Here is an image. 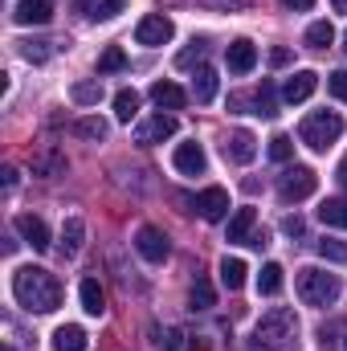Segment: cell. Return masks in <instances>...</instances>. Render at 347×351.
<instances>
[{"instance_id":"obj_1","label":"cell","mask_w":347,"mask_h":351,"mask_svg":"<svg viewBox=\"0 0 347 351\" xmlns=\"http://www.w3.org/2000/svg\"><path fill=\"white\" fill-rule=\"evenodd\" d=\"M12 294L25 311H37V315H49L62 306V282L41 265H21L12 274Z\"/></svg>"},{"instance_id":"obj_2","label":"cell","mask_w":347,"mask_h":351,"mask_svg":"<svg viewBox=\"0 0 347 351\" xmlns=\"http://www.w3.org/2000/svg\"><path fill=\"white\" fill-rule=\"evenodd\" d=\"M298 335V319L290 306H274L270 315H261V323L254 327V348L258 351H290Z\"/></svg>"},{"instance_id":"obj_3","label":"cell","mask_w":347,"mask_h":351,"mask_svg":"<svg viewBox=\"0 0 347 351\" xmlns=\"http://www.w3.org/2000/svg\"><path fill=\"white\" fill-rule=\"evenodd\" d=\"M339 135H344V119H339L335 110H311V114L302 119V127H298V139H302L311 152H327Z\"/></svg>"},{"instance_id":"obj_4","label":"cell","mask_w":347,"mask_h":351,"mask_svg":"<svg viewBox=\"0 0 347 351\" xmlns=\"http://www.w3.org/2000/svg\"><path fill=\"white\" fill-rule=\"evenodd\" d=\"M298 298L307 306H331L339 298V278L327 274V269L307 265V269H298Z\"/></svg>"},{"instance_id":"obj_5","label":"cell","mask_w":347,"mask_h":351,"mask_svg":"<svg viewBox=\"0 0 347 351\" xmlns=\"http://www.w3.org/2000/svg\"><path fill=\"white\" fill-rule=\"evenodd\" d=\"M315 188H319V176L311 172V168H302V164L286 168V172H282V180H278V196H282L286 204H298V200L315 196Z\"/></svg>"},{"instance_id":"obj_6","label":"cell","mask_w":347,"mask_h":351,"mask_svg":"<svg viewBox=\"0 0 347 351\" xmlns=\"http://www.w3.org/2000/svg\"><path fill=\"white\" fill-rule=\"evenodd\" d=\"M172 33H176V25L164 12H152V16H143V21L135 25V41H139V45H152V49H156V45H168Z\"/></svg>"},{"instance_id":"obj_7","label":"cell","mask_w":347,"mask_h":351,"mask_svg":"<svg viewBox=\"0 0 347 351\" xmlns=\"http://www.w3.org/2000/svg\"><path fill=\"white\" fill-rule=\"evenodd\" d=\"M135 250L147 258V262H168V254H172V245H168V233L164 229H156V225H143L139 233H135Z\"/></svg>"},{"instance_id":"obj_8","label":"cell","mask_w":347,"mask_h":351,"mask_svg":"<svg viewBox=\"0 0 347 351\" xmlns=\"http://www.w3.org/2000/svg\"><path fill=\"white\" fill-rule=\"evenodd\" d=\"M176 135V119L172 114H152V119H143L139 127H135V143H143V147H152V143H164V139H172Z\"/></svg>"},{"instance_id":"obj_9","label":"cell","mask_w":347,"mask_h":351,"mask_svg":"<svg viewBox=\"0 0 347 351\" xmlns=\"http://www.w3.org/2000/svg\"><path fill=\"white\" fill-rule=\"evenodd\" d=\"M12 229H16V233H21V237H25V241L37 250V254H45V250L53 245V241H49V225H45L41 217H33V213H16Z\"/></svg>"},{"instance_id":"obj_10","label":"cell","mask_w":347,"mask_h":351,"mask_svg":"<svg viewBox=\"0 0 347 351\" xmlns=\"http://www.w3.org/2000/svg\"><path fill=\"white\" fill-rule=\"evenodd\" d=\"M172 164L180 176H204L208 172V156H204L200 143H180L172 152Z\"/></svg>"},{"instance_id":"obj_11","label":"cell","mask_w":347,"mask_h":351,"mask_svg":"<svg viewBox=\"0 0 347 351\" xmlns=\"http://www.w3.org/2000/svg\"><path fill=\"white\" fill-rule=\"evenodd\" d=\"M229 106H237V110H241V106H254V114H261V119H274V114H278V98H274V86H270V82H261L250 98H246V94H233Z\"/></svg>"},{"instance_id":"obj_12","label":"cell","mask_w":347,"mask_h":351,"mask_svg":"<svg viewBox=\"0 0 347 351\" xmlns=\"http://www.w3.org/2000/svg\"><path fill=\"white\" fill-rule=\"evenodd\" d=\"M225 62H229V74H250L258 66V45L250 37H237V41H229Z\"/></svg>"},{"instance_id":"obj_13","label":"cell","mask_w":347,"mask_h":351,"mask_svg":"<svg viewBox=\"0 0 347 351\" xmlns=\"http://www.w3.org/2000/svg\"><path fill=\"white\" fill-rule=\"evenodd\" d=\"M221 152H225L229 164H250V160L258 156V139H254L250 131H233V135L221 143Z\"/></svg>"},{"instance_id":"obj_14","label":"cell","mask_w":347,"mask_h":351,"mask_svg":"<svg viewBox=\"0 0 347 351\" xmlns=\"http://www.w3.org/2000/svg\"><path fill=\"white\" fill-rule=\"evenodd\" d=\"M12 21L16 25H49L53 21V0H16Z\"/></svg>"},{"instance_id":"obj_15","label":"cell","mask_w":347,"mask_h":351,"mask_svg":"<svg viewBox=\"0 0 347 351\" xmlns=\"http://www.w3.org/2000/svg\"><path fill=\"white\" fill-rule=\"evenodd\" d=\"M315 90H319V74H315V70H298V74H290V78H286L282 98H286V102H307Z\"/></svg>"},{"instance_id":"obj_16","label":"cell","mask_w":347,"mask_h":351,"mask_svg":"<svg viewBox=\"0 0 347 351\" xmlns=\"http://www.w3.org/2000/svg\"><path fill=\"white\" fill-rule=\"evenodd\" d=\"M196 213H200L204 221H221V217L229 213V192H225V188H204V192L196 196Z\"/></svg>"},{"instance_id":"obj_17","label":"cell","mask_w":347,"mask_h":351,"mask_svg":"<svg viewBox=\"0 0 347 351\" xmlns=\"http://www.w3.org/2000/svg\"><path fill=\"white\" fill-rule=\"evenodd\" d=\"M254 225H258V213H254V208H237V213L229 217V233H225V241H229V245H250Z\"/></svg>"},{"instance_id":"obj_18","label":"cell","mask_w":347,"mask_h":351,"mask_svg":"<svg viewBox=\"0 0 347 351\" xmlns=\"http://www.w3.org/2000/svg\"><path fill=\"white\" fill-rule=\"evenodd\" d=\"M82 241H86V225H82L78 217H70V221L62 225V237H58V254H62V258H78V254H82Z\"/></svg>"},{"instance_id":"obj_19","label":"cell","mask_w":347,"mask_h":351,"mask_svg":"<svg viewBox=\"0 0 347 351\" xmlns=\"http://www.w3.org/2000/svg\"><path fill=\"white\" fill-rule=\"evenodd\" d=\"M152 102H156L160 110H180V106L188 102V94L176 86V82H156V86H152Z\"/></svg>"},{"instance_id":"obj_20","label":"cell","mask_w":347,"mask_h":351,"mask_svg":"<svg viewBox=\"0 0 347 351\" xmlns=\"http://www.w3.org/2000/svg\"><path fill=\"white\" fill-rule=\"evenodd\" d=\"M53 351H86V331L78 323H66L53 331Z\"/></svg>"},{"instance_id":"obj_21","label":"cell","mask_w":347,"mask_h":351,"mask_svg":"<svg viewBox=\"0 0 347 351\" xmlns=\"http://www.w3.org/2000/svg\"><path fill=\"white\" fill-rule=\"evenodd\" d=\"M78 298H82V311H86V315H94V319L106 311V294H102L98 278H86V282L78 286Z\"/></svg>"},{"instance_id":"obj_22","label":"cell","mask_w":347,"mask_h":351,"mask_svg":"<svg viewBox=\"0 0 347 351\" xmlns=\"http://www.w3.org/2000/svg\"><path fill=\"white\" fill-rule=\"evenodd\" d=\"M319 221L331 225V229H347V200L344 196H327L319 204Z\"/></svg>"},{"instance_id":"obj_23","label":"cell","mask_w":347,"mask_h":351,"mask_svg":"<svg viewBox=\"0 0 347 351\" xmlns=\"http://www.w3.org/2000/svg\"><path fill=\"white\" fill-rule=\"evenodd\" d=\"M127 0H78V12H86L90 21H110L123 12Z\"/></svg>"},{"instance_id":"obj_24","label":"cell","mask_w":347,"mask_h":351,"mask_svg":"<svg viewBox=\"0 0 347 351\" xmlns=\"http://www.w3.org/2000/svg\"><path fill=\"white\" fill-rule=\"evenodd\" d=\"M282 286H286L282 265H278V262H265V265H261V274H258V294L274 298V294H282Z\"/></svg>"},{"instance_id":"obj_25","label":"cell","mask_w":347,"mask_h":351,"mask_svg":"<svg viewBox=\"0 0 347 351\" xmlns=\"http://www.w3.org/2000/svg\"><path fill=\"white\" fill-rule=\"evenodd\" d=\"M192 94H196V102H213V98H217V70H213V66H200V70H196Z\"/></svg>"},{"instance_id":"obj_26","label":"cell","mask_w":347,"mask_h":351,"mask_svg":"<svg viewBox=\"0 0 347 351\" xmlns=\"http://www.w3.org/2000/svg\"><path fill=\"white\" fill-rule=\"evenodd\" d=\"M246 274H250V269H246L241 258H221V286H225V290H241V286H246Z\"/></svg>"},{"instance_id":"obj_27","label":"cell","mask_w":347,"mask_h":351,"mask_svg":"<svg viewBox=\"0 0 347 351\" xmlns=\"http://www.w3.org/2000/svg\"><path fill=\"white\" fill-rule=\"evenodd\" d=\"M66 172V156L58 152V147H49L45 156H37L33 160V176H45V180H53V176Z\"/></svg>"},{"instance_id":"obj_28","label":"cell","mask_w":347,"mask_h":351,"mask_svg":"<svg viewBox=\"0 0 347 351\" xmlns=\"http://www.w3.org/2000/svg\"><path fill=\"white\" fill-rule=\"evenodd\" d=\"M347 343V319H339V323H323L319 327V348L323 351H339Z\"/></svg>"},{"instance_id":"obj_29","label":"cell","mask_w":347,"mask_h":351,"mask_svg":"<svg viewBox=\"0 0 347 351\" xmlns=\"http://www.w3.org/2000/svg\"><path fill=\"white\" fill-rule=\"evenodd\" d=\"M135 114H139V94L135 90H119L115 94V119L119 123H131Z\"/></svg>"},{"instance_id":"obj_30","label":"cell","mask_w":347,"mask_h":351,"mask_svg":"<svg viewBox=\"0 0 347 351\" xmlns=\"http://www.w3.org/2000/svg\"><path fill=\"white\" fill-rule=\"evenodd\" d=\"M188 298H192V306H196V311H208V306L217 302V290H213V282H208V278H200V274H196V282H192Z\"/></svg>"},{"instance_id":"obj_31","label":"cell","mask_w":347,"mask_h":351,"mask_svg":"<svg viewBox=\"0 0 347 351\" xmlns=\"http://www.w3.org/2000/svg\"><path fill=\"white\" fill-rule=\"evenodd\" d=\"M53 49H58V41H21V58L25 62H49L53 58Z\"/></svg>"},{"instance_id":"obj_32","label":"cell","mask_w":347,"mask_h":351,"mask_svg":"<svg viewBox=\"0 0 347 351\" xmlns=\"http://www.w3.org/2000/svg\"><path fill=\"white\" fill-rule=\"evenodd\" d=\"M70 98H74L78 106H98V102H102V82H74V86H70Z\"/></svg>"},{"instance_id":"obj_33","label":"cell","mask_w":347,"mask_h":351,"mask_svg":"<svg viewBox=\"0 0 347 351\" xmlns=\"http://www.w3.org/2000/svg\"><path fill=\"white\" fill-rule=\"evenodd\" d=\"M119 70H127V53H123L119 45L102 49V53H98V74H119Z\"/></svg>"},{"instance_id":"obj_34","label":"cell","mask_w":347,"mask_h":351,"mask_svg":"<svg viewBox=\"0 0 347 351\" xmlns=\"http://www.w3.org/2000/svg\"><path fill=\"white\" fill-rule=\"evenodd\" d=\"M74 135L78 139H90V143H102L106 139V123L102 119H78L74 123Z\"/></svg>"},{"instance_id":"obj_35","label":"cell","mask_w":347,"mask_h":351,"mask_svg":"<svg viewBox=\"0 0 347 351\" xmlns=\"http://www.w3.org/2000/svg\"><path fill=\"white\" fill-rule=\"evenodd\" d=\"M331 41H335V29H331L327 21H315V25L307 29V45H311V49H327Z\"/></svg>"},{"instance_id":"obj_36","label":"cell","mask_w":347,"mask_h":351,"mask_svg":"<svg viewBox=\"0 0 347 351\" xmlns=\"http://www.w3.org/2000/svg\"><path fill=\"white\" fill-rule=\"evenodd\" d=\"M204 49H208V41H204V37H192V45L176 53V66H180V70H188L192 62H200V58H204Z\"/></svg>"},{"instance_id":"obj_37","label":"cell","mask_w":347,"mask_h":351,"mask_svg":"<svg viewBox=\"0 0 347 351\" xmlns=\"http://www.w3.org/2000/svg\"><path fill=\"white\" fill-rule=\"evenodd\" d=\"M290 156H294V139H290V135H274V139H270V160H274V164H286Z\"/></svg>"},{"instance_id":"obj_38","label":"cell","mask_w":347,"mask_h":351,"mask_svg":"<svg viewBox=\"0 0 347 351\" xmlns=\"http://www.w3.org/2000/svg\"><path fill=\"white\" fill-rule=\"evenodd\" d=\"M319 258L347 265V245H344V241H335V237H323V241H319Z\"/></svg>"},{"instance_id":"obj_39","label":"cell","mask_w":347,"mask_h":351,"mask_svg":"<svg viewBox=\"0 0 347 351\" xmlns=\"http://www.w3.org/2000/svg\"><path fill=\"white\" fill-rule=\"evenodd\" d=\"M156 343H160V351H180V348H184L176 327H168V331H156Z\"/></svg>"},{"instance_id":"obj_40","label":"cell","mask_w":347,"mask_h":351,"mask_svg":"<svg viewBox=\"0 0 347 351\" xmlns=\"http://www.w3.org/2000/svg\"><path fill=\"white\" fill-rule=\"evenodd\" d=\"M327 90H331L335 98H344V102H347V70H339V74H331V78H327Z\"/></svg>"},{"instance_id":"obj_41","label":"cell","mask_w":347,"mask_h":351,"mask_svg":"<svg viewBox=\"0 0 347 351\" xmlns=\"http://www.w3.org/2000/svg\"><path fill=\"white\" fill-rule=\"evenodd\" d=\"M282 229H286L290 237H302V233H307V225H302V217H286V221H282Z\"/></svg>"},{"instance_id":"obj_42","label":"cell","mask_w":347,"mask_h":351,"mask_svg":"<svg viewBox=\"0 0 347 351\" xmlns=\"http://www.w3.org/2000/svg\"><path fill=\"white\" fill-rule=\"evenodd\" d=\"M270 66H278V70H282V66H290V49H282V45H278V49H270Z\"/></svg>"},{"instance_id":"obj_43","label":"cell","mask_w":347,"mask_h":351,"mask_svg":"<svg viewBox=\"0 0 347 351\" xmlns=\"http://www.w3.org/2000/svg\"><path fill=\"white\" fill-rule=\"evenodd\" d=\"M286 8H294V12H307V8H315V0H282Z\"/></svg>"},{"instance_id":"obj_44","label":"cell","mask_w":347,"mask_h":351,"mask_svg":"<svg viewBox=\"0 0 347 351\" xmlns=\"http://www.w3.org/2000/svg\"><path fill=\"white\" fill-rule=\"evenodd\" d=\"M4 188H8V192L16 188V168H4Z\"/></svg>"},{"instance_id":"obj_45","label":"cell","mask_w":347,"mask_h":351,"mask_svg":"<svg viewBox=\"0 0 347 351\" xmlns=\"http://www.w3.org/2000/svg\"><path fill=\"white\" fill-rule=\"evenodd\" d=\"M335 176H339V184L347 188V156H344V164H339V172H335Z\"/></svg>"},{"instance_id":"obj_46","label":"cell","mask_w":347,"mask_h":351,"mask_svg":"<svg viewBox=\"0 0 347 351\" xmlns=\"http://www.w3.org/2000/svg\"><path fill=\"white\" fill-rule=\"evenodd\" d=\"M331 4H335V8H339V12H347V0H331Z\"/></svg>"},{"instance_id":"obj_47","label":"cell","mask_w":347,"mask_h":351,"mask_svg":"<svg viewBox=\"0 0 347 351\" xmlns=\"http://www.w3.org/2000/svg\"><path fill=\"white\" fill-rule=\"evenodd\" d=\"M344 49H347V33H344Z\"/></svg>"},{"instance_id":"obj_48","label":"cell","mask_w":347,"mask_h":351,"mask_svg":"<svg viewBox=\"0 0 347 351\" xmlns=\"http://www.w3.org/2000/svg\"><path fill=\"white\" fill-rule=\"evenodd\" d=\"M233 4H246V0H233Z\"/></svg>"}]
</instances>
